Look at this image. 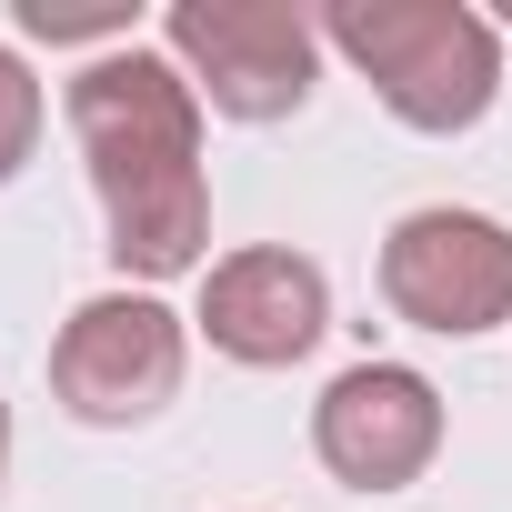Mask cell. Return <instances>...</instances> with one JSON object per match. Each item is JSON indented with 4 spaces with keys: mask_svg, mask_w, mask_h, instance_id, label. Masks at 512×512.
Segmentation results:
<instances>
[{
    "mask_svg": "<svg viewBox=\"0 0 512 512\" xmlns=\"http://www.w3.org/2000/svg\"><path fill=\"white\" fill-rule=\"evenodd\" d=\"M71 131L111 221V262L141 282H171L211 241V181H201V91L161 51H101L71 81Z\"/></svg>",
    "mask_w": 512,
    "mask_h": 512,
    "instance_id": "cell-1",
    "label": "cell"
},
{
    "mask_svg": "<svg viewBox=\"0 0 512 512\" xmlns=\"http://www.w3.org/2000/svg\"><path fill=\"white\" fill-rule=\"evenodd\" d=\"M322 31L352 51V71L412 131H472L502 91V41L462 0H332Z\"/></svg>",
    "mask_w": 512,
    "mask_h": 512,
    "instance_id": "cell-2",
    "label": "cell"
},
{
    "mask_svg": "<svg viewBox=\"0 0 512 512\" xmlns=\"http://www.w3.org/2000/svg\"><path fill=\"white\" fill-rule=\"evenodd\" d=\"M161 41L221 121H292L322 71V31L282 0H171Z\"/></svg>",
    "mask_w": 512,
    "mask_h": 512,
    "instance_id": "cell-3",
    "label": "cell"
},
{
    "mask_svg": "<svg viewBox=\"0 0 512 512\" xmlns=\"http://www.w3.org/2000/svg\"><path fill=\"white\" fill-rule=\"evenodd\" d=\"M382 302L412 332L472 342L492 322H512V231L482 211H412L382 241Z\"/></svg>",
    "mask_w": 512,
    "mask_h": 512,
    "instance_id": "cell-4",
    "label": "cell"
},
{
    "mask_svg": "<svg viewBox=\"0 0 512 512\" xmlns=\"http://www.w3.org/2000/svg\"><path fill=\"white\" fill-rule=\"evenodd\" d=\"M51 392L71 422H151L171 392H181V322L151 302V292H101L61 322L51 342Z\"/></svg>",
    "mask_w": 512,
    "mask_h": 512,
    "instance_id": "cell-5",
    "label": "cell"
},
{
    "mask_svg": "<svg viewBox=\"0 0 512 512\" xmlns=\"http://www.w3.org/2000/svg\"><path fill=\"white\" fill-rule=\"evenodd\" d=\"M312 452L332 462V482L352 492H402L432 472L442 452V392L412 362H352L322 402H312Z\"/></svg>",
    "mask_w": 512,
    "mask_h": 512,
    "instance_id": "cell-6",
    "label": "cell"
},
{
    "mask_svg": "<svg viewBox=\"0 0 512 512\" xmlns=\"http://www.w3.org/2000/svg\"><path fill=\"white\" fill-rule=\"evenodd\" d=\"M201 332H211V352H231L251 372H282L332 332V282H322V262H302L282 241L231 251L201 282Z\"/></svg>",
    "mask_w": 512,
    "mask_h": 512,
    "instance_id": "cell-7",
    "label": "cell"
},
{
    "mask_svg": "<svg viewBox=\"0 0 512 512\" xmlns=\"http://www.w3.org/2000/svg\"><path fill=\"white\" fill-rule=\"evenodd\" d=\"M31 141H41V81L21 71V51H0V181H21Z\"/></svg>",
    "mask_w": 512,
    "mask_h": 512,
    "instance_id": "cell-8",
    "label": "cell"
},
{
    "mask_svg": "<svg viewBox=\"0 0 512 512\" xmlns=\"http://www.w3.org/2000/svg\"><path fill=\"white\" fill-rule=\"evenodd\" d=\"M0 482H11V402H0Z\"/></svg>",
    "mask_w": 512,
    "mask_h": 512,
    "instance_id": "cell-9",
    "label": "cell"
}]
</instances>
